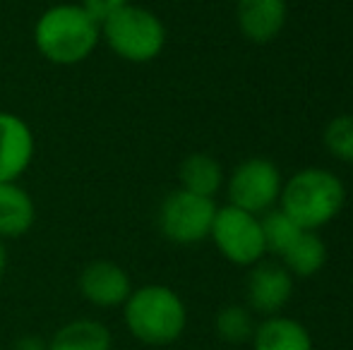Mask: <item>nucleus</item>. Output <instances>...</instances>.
I'll list each match as a JSON object with an SVG mask.
<instances>
[{
    "instance_id": "f257e3e1",
    "label": "nucleus",
    "mask_w": 353,
    "mask_h": 350,
    "mask_svg": "<svg viewBox=\"0 0 353 350\" xmlns=\"http://www.w3.org/2000/svg\"><path fill=\"white\" fill-rule=\"evenodd\" d=\"M101 27L79 8L61 3L41 12L34 24V46L53 65H77L99 46Z\"/></svg>"
},
{
    "instance_id": "a211bd4d",
    "label": "nucleus",
    "mask_w": 353,
    "mask_h": 350,
    "mask_svg": "<svg viewBox=\"0 0 353 350\" xmlns=\"http://www.w3.org/2000/svg\"><path fill=\"white\" fill-rule=\"evenodd\" d=\"M214 327H216L219 338L226 343L252 341V333H255L252 314L245 307H241V305H228V307L219 309Z\"/></svg>"
},
{
    "instance_id": "4be33fe9",
    "label": "nucleus",
    "mask_w": 353,
    "mask_h": 350,
    "mask_svg": "<svg viewBox=\"0 0 353 350\" xmlns=\"http://www.w3.org/2000/svg\"><path fill=\"white\" fill-rule=\"evenodd\" d=\"M5 269H8V250H5V240H0V281L5 276Z\"/></svg>"
},
{
    "instance_id": "f8f14e48",
    "label": "nucleus",
    "mask_w": 353,
    "mask_h": 350,
    "mask_svg": "<svg viewBox=\"0 0 353 350\" xmlns=\"http://www.w3.org/2000/svg\"><path fill=\"white\" fill-rule=\"evenodd\" d=\"M37 221V206L17 182H0V240L22 238Z\"/></svg>"
},
{
    "instance_id": "ddd939ff",
    "label": "nucleus",
    "mask_w": 353,
    "mask_h": 350,
    "mask_svg": "<svg viewBox=\"0 0 353 350\" xmlns=\"http://www.w3.org/2000/svg\"><path fill=\"white\" fill-rule=\"evenodd\" d=\"M111 329L99 319H72L63 324L48 341V350H111Z\"/></svg>"
},
{
    "instance_id": "f03ea898",
    "label": "nucleus",
    "mask_w": 353,
    "mask_h": 350,
    "mask_svg": "<svg viewBox=\"0 0 353 350\" xmlns=\"http://www.w3.org/2000/svg\"><path fill=\"white\" fill-rule=\"evenodd\" d=\"M123 319L132 338L147 346H168L185 331L188 309L168 285L149 283L132 290L123 305Z\"/></svg>"
},
{
    "instance_id": "5701e85b",
    "label": "nucleus",
    "mask_w": 353,
    "mask_h": 350,
    "mask_svg": "<svg viewBox=\"0 0 353 350\" xmlns=\"http://www.w3.org/2000/svg\"><path fill=\"white\" fill-rule=\"evenodd\" d=\"M0 350H3V348H0Z\"/></svg>"
},
{
    "instance_id": "39448f33",
    "label": "nucleus",
    "mask_w": 353,
    "mask_h": 350,
    "mask_svg": "<svg viewBox=\"0 0 353 350\" xmlns=\"http://www.w3.org/2000/svg\"><path fill=\"white\" fill-rule=\"evenodd\" d=\"M216 204L210 197L192 195L188 190H173L161 201L157 214L159 230L176 245H195L210 238Z\"/></svg>"
},
{
    "instance_id": "6e6552de",
    "label": "nucleus",
    "mask_w": 353,
    "mask_h": 350,
    "mask_svg": "<svg viewBox=\"0 0 353 350\" xmlns=\"http://www.w3.org/2000/svg\"><path fill=\"white\" fill-rule=\"evenodd\" d=\"M77 288L82 298L89 305L101 309L123 307L125 300L130 298L132 281L128 271L121 264L111 262V259H94L79 271Z\"/></svg>"
},
{
    "instance_id": "9d476101",
    "label": "nucleus",
    "mask_w": 353,
    "mask_h": 350,
    "mask_svg": "<svg viewBox=\"0 0 353 350\" xmlns=\"http://www.w3.org/2000/svg\"><path fill=\"white\" fill-rule=\"evenodd\" d=\"M293 293V278L286 266L276 262H257L248 278V300L252 309L274 317L286 307Z\"/></svg>"
},
{
    "instance_id": "dca6fc26",
    "label": "nucleus",
    "mask_w": 353,
    "mask_h": 350,
    "mask_svg": "<svg viewBox=\"0 0 353 350\" xmlns=\"http://www.w3.org/2000/svg\"><path fill=\"white\" fill-rule=\"evenodd\" d=\"M283 266L288 274H296L301 278L315 276L317 271L327 262V248L325 240L315 233V230H301L298 238L288 245V250L281 254Z\"/></svg>"
},
{
    "instance_id": "9b49d317",
    "label": "nucleus",
    "mask_w": 353,
    "mask_h": 350,
    "mask_svg": "<svg viewBox=\"0 0 353 350\" xmlns=\"http://www.w3.org/2000/svg\"><path fill=\"white\" fill-rule=\"evenodd\" d=\"M286 0H238L236 19L243 36L252 43H270L286 24Z\"/></svg>"
},
{
    "instance_id": "0eeeda50",
    "label": "nucleus",
    "mask_w": 353,
    "mask_h": 350,
    "mask_svg": "<svg viewBox=\"0 0 353 350\" xmlns=\"http://www.w3.org/2000/svg\"><path fill=\"white\" fill-rule=\"evenodd\" d=\"M281 175L267 159H248L236 166L228 180L231 204L250 214L270 211L281 197Z\"/></svg>"
},
{
    "instance_id": "412c9836",
    "label": "nucleus",
    "mask_w": 353,
    "mask_h": 350,
    "mask_svg": "<svg viewBox=\"0 0 353 350\" xmlns=\"http://www.w3.org/2000/svg\"><path fill=\"white\" fill-rule=\"evenodd\" d=\"M12 350H48V343L37 336H24V338H19V341H14Z\"/></svg>"
},
{
    "instance_id": "423d86ee",
    "label": "nucleus",
    "mask_w": 353,
    "mask_h": 350,
    "mask_svg": "<svg viewBox=\"0 0 353 350\" xmlns=\"http://www.w3.org/2000/svg\"><path fill=\"white\" fill-rule=\"evenodd\" d=\"M210 238L214 240L219 252L231 264L238 266L257 264L262 259V254L267 252L260 219L233 204L216 209Z\"/></svg>"
},
{
    "instance_id": "6ab92c4d",
    "label": "nucleus",
    "mask_w": 353,
    "mask_h": 350,
    "mask_svg": "<svg viewBox=\"0 0 353 350\" xmlns=\"http://www.w3.org/2000/svg\"><path fill=\"white\" fill-rule=\"evenodd\" d=\"M325 146L334 159L353 164V116H339L325 127Z\"/></svg>"
},
{
    "instance_id": "1a4fd4ad",
    "label": "nucleus",
    "mask_w": 353,
    "mask_h": 350,
    "mask_svg": "<svg viewBox=\"0 0 353 350\" xmlns=\"http://www.w3.org/2000/svg\"><path fill=\"white\" fill-rule=\"evenodd\" d=\"M34 132L19 116L0 111V182H17L32 166Z\"/></svg>"
},
{
    "instance_id": "2eb2a0df",
    "label": "nucleus",
    "mask_w": 353,
    "mask_h": 350,
    "mask_svg": "<svg viewBox=\"0 0 353 350\" xmlns=\"http://www.w3.org/2000/svg\"><path fill=\"white\" fill-rule=\"evenodd\" d=\"M178 177H181V190L214 199V195L221 190L223 171L214 156L197 151V154L183 159L181 168H178Z\"/></svg>"
},
{
    "instance_id": "20e7f679",
    "label": "nucleus",
    "mask_w": 353,
    "mask_h": 350,
    "mask_svg": "<svg viewBox=\"0 0 353 350\" xmlns=\"http://www.w3.org/2000/svg\"><path fill=\"white\" fill-rule=\"evenodd\" d=\"M101 36L121 61L135 65L157 61L166 46V27L161 19L152 10L130 3L101 24Z\"/></svg>"
},
{
    "instance_id": "aec40b11",
    "label": "nucleus",
    "mask_w": 353,
    "mask_h": 350,
    "mask_svg": "<svg viewBox=\"0 0 353 350\" xmlns=\"http://www.w3.org/2000/svg\"><path fill=\"white\" fill-rule=\"evenodd\" d=\"M128 5V0H82L79 8L101 27L106 19H111L118 10H123Z\"/></svg>"
},
{
    "instance_id": "f3484780",
    "label": "nucleus",
    "mask_w": 353,
    "mask_h": 350,
    "mask_svg": "<svg viewBox=\"0 0 353 350\" xmlns=\"http://www.w3.org/2000/svg\"><path fill=\"white\" fill-rule=\"evenodd\" d=\"M260 226H262V238H265V250L267 252H274V254H281L288 250V245L298 238L301 233V226L281 209H270L265 211V216L260 219Z\"/></svg>"
},
{
    "instance_id": "7ed1b4c3",
    "label": "nucleus",
    "mask_w": 353,
    "mask_h": 350,
    "mask_svg": "<svg viewBox=\"0 0 353 350\" xmlns=\"http://www.w3.org/2000/svg\"><path fill=\"white\" fill-rule=\"evenodd\" d=\"M281 211H286L303 230H317L344 209L346 190L334 173L322 168L298 171L281 187Z\"/></svg>"
},
{
    "instance_id": "4468645a",
    "label": "nucleus",
    "mask_w": 353,
    "mask_h": 350,
    "mask_svg": "<svg viewBox=\"0 0 353 350\" xmlns=\"http://www.w3.org/2000/svg\"><path fill=\"white\" fill-rule=\"evenodd\" d=\"M255 350H312V338L301 322L288 317H270L255 327L252 333Z\"/></svg>"
}]
</instances>
